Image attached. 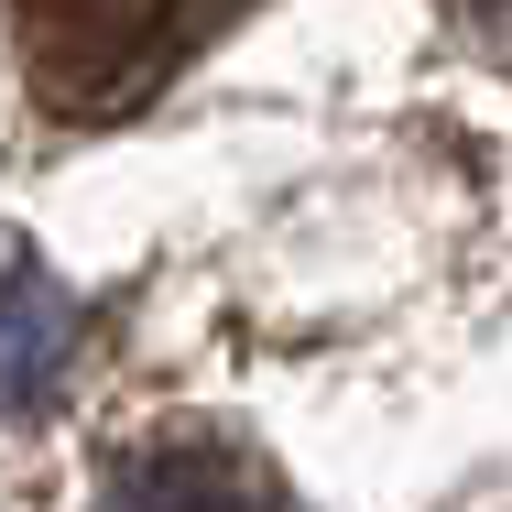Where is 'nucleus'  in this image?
<instances>
[{
    "label": "nucleus",
    "instance_id": "obj_3",
    "mask_svg": "<svg viewBox=\"0 0 512 512\" xmlns=\"http://www.w3.org/2000/svg\"><path fill=\"white\" fill-rule=\"evenodd\" d=\"M447 11H458L480 44H502V55H512V0H447Z\"/></svg>",
    "mask_w": 512,
    "mask_h": 512
},
{
    "label": "nucleus",
    "instance_id": "obj_1",
    "mask_svg": "<svg viewBox=\"0 0 512 512\" xmlns=\"http://www.w3.org/2000/svg\"><path fill=\"white\" fill-rule=\"evenodd\" d=\"M251 0H11L22 88L55 120H131L153 109Z\"/></svg>",
    "mask_w": 512,
    "mask_h": 512
},
{
    "label": "nucleus",
    "instance_id": "obj_2",
    "mask_svg": "<svg viewBox=\"0 0 512 512\" xmlns=\"http://www.w3.org/2000/svg\"><path fill=\"white\" fill-rule=\"evenodd\" d=\"M120 512H273V491H262L251 458H229L207 436H175L120 480Z\"/></svg>",
    "mask_w": 512,
    "mask_h": 512
}]
</instances>
